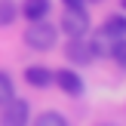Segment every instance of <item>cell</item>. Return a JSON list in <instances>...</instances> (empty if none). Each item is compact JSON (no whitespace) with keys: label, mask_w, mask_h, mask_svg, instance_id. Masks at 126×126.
Listing matches in <instances>:
<instances>
[{"label":"cell","mask_w":126,"mask_h":126,"mask_svg":"<svg viewBox=\"0 0 126 126\" xmlns=\"http://www.w3.org/2000/svg\"><path fill=\"white\" fill-rule=\"evenodd\" d=\"M55 25L43 22V18H37V22L28 25V31H25V43H28L31 49H40V52H46V49L55 46Z\"/></svg>","instance_id":"6da1fadb"},{"label":"cell","mask_w":126,"mask_h":126,"mask_svg":"<svg viewBox=\"0 0 126 126\" xmlns=\"http://www.w3.org/2000/svg\"><path fill=\"white\" fill-rule=\"evenodd\" d=\"M62 31L68 37H86V31H89V12H86V6H65V12H62Z\"/></svg>","instance_id":"7a4b0ae2"},{"label":"cell","mask_w":126,"mask_h":126,"mask_svg":"<svg viewBox=\"0 0 126 126\" xmlns=\"http://www.w3.org/2000/svg\"><path fill=\"white\" fill-rule=\"evenodd\" d=\"M31 105L25 102V98H16L12 95L9 102L3 105V111H0V126H28V117H31Z\"/></svg>","instance_id":"3957f363"},{"label":"cell","mask_w":126,"mask_h":126,"mask_svg":"<svg viewBox=\"0 0 126 126\" xmlns=\"http://www.w3.org/2000/svg\"><path fill=\"white\" fill-rule=\"evenodd\" d=\"M65 55L71 65H89V62H95V52H92V43L86 40V37H71L65 46Z\"/></svg>","instance_id":"277c9868"},{"label":"cell","mask_w":126,"mask_h":126,"mask_svg":"<svg viewBox=\"0 0 126 126\" xmlns=\"http://www.w3.org/2000/svg\"><path fill=\"white\" fill-rule=\"evenodd\" d=\"M52 83L59 86L62 92H68V95H80V92H83V80H80V74H74V71H55Z\"/></svg>","instance_id":"5b68a950"},{"label":"cell","mask_w":126,"mask_h":126,"mask_svg":"<svg viewBox=\"0 0 126 126\" xmlns=\"http://www.w3.org/2000/svg\"><path fill=\"white\" fill-rule=\"evenodd\" d=\"M98 37H102V40H120V37H126V16H111L108 22L102 25Z\"/></svg>","instance_id":"8992f818"},{"label":"cell","mask_w":126,"mask_h":126,"mask_svg":"<svg viewBox=\"0 0 126 126\" xmlns=\"http://www.w3.org/2000/svg\"><path fill=\"white\" fill-rule=\"evenodd\" d=\"M25 80H28L34 89H46V86L52 83V71H49V68H40V65H31V68H25Z\"/></svg>","instance_id":"52a82bcc"},{"label":"cell","mask_w":126,"mask_h":126,"mask_svg":"<svg viewBox=\"0 0 126 126\" xmlns=\"http://www.w3.org/2000/svg\"><path fill=\"white\" fill-rule=\"evenodd\" d=\"M22 12L28 22H37V18H46V12H49V0H25L22 3Z\"/></svg>","instance_id":"ba28073f"},{"label":"cell","mask_w":126,"mask_h":126,"mask_svg":"<svg viewBox=\"0 0 126 126\" xmlns=\"http://www.w3.org/2000/svg\"><path fill=\"white\" fill-rule=\"evenodd\" d=\"M16 16H18V3H16V0H0V28L12 25Z\"/></svg>","instance_id":"9c48e42d"},{"label":"cell","mask_w":126,"mask_h":126,"mask_svg":"<svg viewBox=\"0 0 126 126\" xmlns=\"http://www.w3.org/2000/svg\"><path fill=\"white\" fill-rule=\"evenodd\" d=\"M34 126H68V120L59 114V111H46V114H40L34 120Z\"/></svg>","instance_id":"30bf717a"},{"label":"cell","mask_w":126,"mask_h":126,"mask_svg":"<svg viewBox=\"0 0 126 126\" xmlns=\"http://www.w3.org/2000/svg\"><path fill=\"white\" fill-rule=\"evenodd\" d=\"M12 95H16V89H12V77L6 71H0V105H6Z\"/></svg>","instance_id":"8fae6325"},{"label":"cell","mask_w":126,"mask_h":126,"mask_svg":"<svg viewBox=\"0 0 126 126\" xmlns=\"http://www.w3.org/2000/svg\"><path fill=\"white\" fill-rule=\"evenodd\" d=\"M114 46H111V55H114V62L120 68H126V37H120V40H111Z\"/></svg>","instance_id":"7c38bea8"},{"label":"cell","mask_w":126,"mask_h":126,"mask_svg":"<svg viewBox=\"0 0 126 126\" xmlns=\"http://www.w3.org/2000/svg\"><path fill=\"white\" fill-rule=\"evenodd\" d=\"M65 6H86V0H62Z\"/></svg>","instance_id":"4fadbf2b"},{"label":"cell","mask_w":126,"mask_h":126,"mask_svg":"<svg viewBox=\"0 0 126 126\" xmlns=\"http://www.w3.org/2000/svg\"><path fill=\"white\" fill-rule=\"evenodd\" d=\"M98 126H114V123H98Z\"/></svg>","instance_id":"5bb4252c"},{"label":"cell","mask_w":126,"mask_h":126,"mask_svg":"<svg viewBox=\"0 0 126 126\" xmlns=\"http://www.w3.org/2000/svg\"><path fill=\"white\" fill-rule=\"evenodd\" d=\"M120 3H123V9H126V0H120Z\"/></svg>","instance_id":"9a60e30c"},{"label":"cell","mask_w":126,"mask_h":126,"mask_svg":"<svg viewBox=\"0 0 126 126\" xmlns=\"http://www.w3.org/2000/svg\"><path fill=\"white\" fill-rule=\"evenodd\" d=\"M89 3H98V0H89Z\"/></svg>","instance_id":"2e32d148"}]
</instances>
